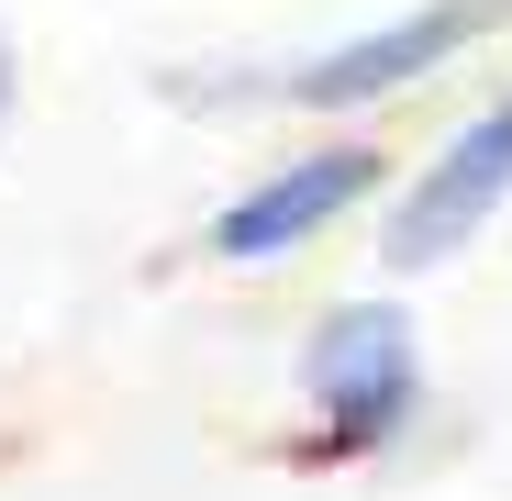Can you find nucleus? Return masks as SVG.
Returning a JSON list of instances; mask_svg holds the SVG:
<instances>
[{"label":"nucleus","mask_w":512,"mask_h":501,"mask_svg":"<svg viewBox=\"0 0 512 501\" xmlns=\"http://www.w3.org/2000/svg\"><path fill=\"white\" fill-rule=\"evenodd\" d=\"M301 401H312V435H290V468H357L379 457L412 412H423V346H412V312L401 301H334L301 346Z\"/></svg>","instance_id":"obj_1"},{"label":"nucleus","mask_w":512,"mask_h":501,"mask_svg":"<svg viewBox=\"0 0 512 501\" xmlns=\"http://www.w3.org/2000/svg\"><path fill=\"white\" fill-rule=\"evenodd\" d=\"M501 201H512V90L479 101V112H468V123H457V134L390 190V212H379V268H390V279L446 268L457 245L490 234Z\"/></svg>","instance_id":"obj_2"},{"label":"nucleus","mask_w":512,"mask_h":501,"mask_svg":"<svg viewBox=\"0 0 512 501\" xmlns=\"http://www.w3.org/2000/svg\"><path fill=\"white\" fill-rule=\"evenodd\" d=\"M501 23H512V0H423V12H390V23H368V34H346V45L279 67L268 101H290V112H368V101L412 90V78H446V67H457L468 45H490Z\"/></svg>","instance_id":"obj_3"},{"label":"nucleus","mask_w":512,"mask_h":501,"mask_svg":"<svg viewBox=\"0 0 512 501\" xmlns=\"http://www.w3.org/2000/svg\"><path fill=\"white\" fill-rule=\"evenodd\" d=\"M379 179H390V156L357 145V134H334V145H312V156H279L256 190H234V201L212 212L201 257H223V268H279V257H301L312 234H334L357 201H379Z\"/></svg>","instance_id":"obj_4"},{"label":"nucleus","mask_w":512,"mask_h":501,"mask_svg":"<svg viewBox=\"0 0 512 501\" xmlns=\"http://www.w3.org/2000/svg\"><path fill=\"white\" fill-rule=\"evenodd\" d=\"M0 123H12V34H0Z\"/></svg>","instance_id":"obj_5"}]
</instances>
